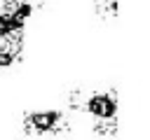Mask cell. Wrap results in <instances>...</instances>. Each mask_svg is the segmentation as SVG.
<instances>
[{
	"mask_svg": "<svg viewBox=\"0 0 150 140\" xmlns=\"http://www.w3.org/2000/svg\"><path fill=\"white\" fill-rule=\"evenodd\" d=\"M35 9L38 0H0V70L21 63L28 21Z\"/></svg>",
	"mask_w": 150,
	"mask_h": 140,
	"instance_id": "obj_1",
	"label": "cell"
},
{
	"mask_svg": "<svg viewBox=\"0 0 150 140\" xmlns=\"http://www.w3.org/2000/svg\"><path fill=\"white\" fill-rule=\"evenodd\" d=\"M91 9H94L96 19H101V21H115L120 16V12H122V5H120V0H94Z\"/></svg>",
	"mask_w": 150,
	"mask_h": 140,
	"instance_id": "obj_4",
	"label": "cell"
},
{
	"mask_svg": "<svg viewBox=\"0 0 150 140\" xmlns=\"http://www.w3.org/2000/svg\"><path fill=\"white\" fill-rule=\"evenodd\" d=\"M21 131L33 138L63 135L70 131V112L61 107H40L26 110L21 114Z\"/></svg>",
	"mask_w": 150,
	"mask_h": 140,
	"instance_id": "obj_3",
	"label": "cell"
},
{
	"mask_svg": "<svg viewBox=\"0 0 150 140\" xmlns=\"http://www.w3.org/2000/svg\"><path fill=\"white\" fill-rule=\"evenodd\" d=\"M66 107L70 112H84L91 121V131L96 135L110 138L120 131V93L115 89H73Z\"/></svg>",
	"mask_w": 150,
	"mask_h": 140,
	"instance_id": "obj_2",
	"label": "cell"
}]
</instances>
